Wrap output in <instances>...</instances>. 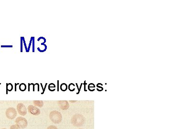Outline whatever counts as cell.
Segmentation results:
<instances>
[{
  "label": "cell",
  "mask_w": 172,
  "mask_h": 129,
  "mask_svg": "<svg viewBox=\"0 0 172 129\" xmlns=\"http://www.w3.org/2000/svg\"><path fill=\"white\" fill-rule=\"evenodd\" d=\"M33 103L35 106H37L40 108L42 107L44 105V102L42 101H33Z\"/></svg>",
  "instance_id": "cell-8"
},
{
  "label": "cell",
  "mask_w": 172,
  "mask_h": 129,
  "mask_svg": "<svg viewBox=\"0 0 172 129\" xmlns=\"http://www.w3.org/2000/svg\"><path fill=\"white\" fill-rule=\"evenodd\" d=\"M17 110L20 115L25 116L27 114V108L23 103H19L17 105Z\"/></svg>",
  "instance_id": "cell-5"
},
{
  "label": "cell",
  "mask_w": 172,
  "mask_h": 129,
  "mask_svg": "<svg viewBox=\"0 0 172 129\" xmlns=\"http://www.w3.org/2000/svg\"><path fill=\"white\" fill-rule=\"evenodd\" d=\"M71 123L74 126L80 127L83 126L85 123V117L81 114H76L71 118Z\"/></svg>",
  "instance_id": "cell-1"
},
{
  "label": "cell",
  "mask_w": 172,
  "mask_h": 129,
  "mask_svg": "<svg viewBox=\"0 0 172 129\" xmlns=\"http://www.w3.org/2000/svg\"><path fill=\"white\" fill-rule=\"evenodd\" d=\"M7 89H8V90H9V91L12 90L13 89V85L11 84H8V85H7Z\"/></svg>",
  "instance_id": "cell-13"
},
{
  "label": "cell",
  "mask_w": 172,
  "mask_h": 129,
  "mask_svg": "<svg viewBox=\"0 0 172 129\" xmlns=\"http://www.w3.org/2000/svg\"><path fill=\"white\" fill-rule=\"evenodd\" d=\"M58 105L63 111L68 110L70 107L69 103L67 101H58Z\"/></svg>",
  "instance_id": "cell-7"
},
{
  "label": "cell",
  "mask_w": 172,
  "mask_h": 129,
  "mask_svg": "<svg viewBox=\"0 0 172 129\" xmlns=\"http://www.w3.org/2000/svg\"><path fill=\"white\" fill-rule=\"evenodd\" d=\"M16 123L19 127L20 129H25L27 126V120L25 118L18 117L16 119Z\"/></svg>",
  "instance_id": "cell-3"
},
{
  "label": "cell",
  "mask_w": 172,
  "mask_h": 129,
  "mask_svg": "<svg viewBox=\"0 0 172 129\" xmlns=\"http://www.w3.org/2000/svg\"></svg>",
  "instance_id": "cell-16"
},
{
  "label": "cell",
  "mask_w": 172,
  "mask_h": 129,
  "mask_svg": "<svg viewBox=\"0 0 172 129\" xmlns=\"http://www.w3.org/2000/svg\"><path fill=\"white\" fill-rule=\"evenodd\" d=\"M46 129H58L57 127L54 125H50L49 127H48V128Z\"/></svg>",
  "instance_id": "cell-14"
},
{
  "label": "cell",
  "mask_w": 172,
  "mask_h": 129,
  "mask_svg": "<svg viewBox=\"0 0 172 129\" xmlns=\"http://www.w3.org/2000/svg\"><path fill=\"white\" fill-rule=\"evenodd\" d=\"M67 89H68V86H67V84H65V83H63V84H62L61 85L60 89H61L62 91H66Z\"/></svg>",
  "instance_id": "cell-10"
},
{
  "label": "cell",
  "mask_w": 172,
  "mask_h": 129,
  "mask_svg": "<svg viewBox=\"0 0 172 129\" xmlns=\"http://www.w3.org/2000/svg\"><path fill=\"white\" fill-rule=\"evenodd\" d=\"M7 118L10 120H13L16 117L17 112L16 110L13 107H10L7 109L5 112Z\"/></svg>",
  "instance_id": "cell-4"
},
{
  "label": "cell",
  "mask_w": 172,
  "mask_h": 129,
  "mask_svg": "<svg viewBox=\"0 0 172 129\" xmlns=\"http://www.w3.org/2000/svg\"><path fill=\"white\" fill-rule=\"evenodd\" d=\"M48 88H49V89L50 91H52V89H55H55H54H54H55V85L53 84V83H51V84H50V85H49V86H48Z\"/></svg>",
  "instance_id": "cell-11"
},
{
  "label": "cell",
  "mask_w": 172,
  "mask_h": 129,
  "mask_svg": "<svg viewBox=\"0 0 172 129\" xmlns=\"http://www.w3.org/2000/svg\"><path fill=\"white\" fill-rule=\"evenodd\" d=\"M19 89L22 91H24L26 89V84L22 83L19 86Z\"/></svg>",
  "instance_id": "cell-9"
},
{
  "label": "cell",
  "mask_w": 172,
  "mask_h": 129,
  "mask_svg": "<svg viewBox=\"0 0 172 129\" xmlns=\"http://www.w3.org/2000/svg\"><path fill=\"white\" fill-rule=\"evenodd\" d=\"M10 129H20V128H19V127L18 126V125L16 124V125H11Z\"/></svg>",
  "instance_id": "cell-12"
},
{
  "label": "cell",
  "mask_w": 172,
  "mask_h": 129,
  "mask_svg": "<svg viewBox=\"0 0 172 129\" xmlns=\"http://www.w3.org/2000/svg\"><path fill=\"white\" fill-rule=\"evenodd\" d=\"M7 129L6 128H3V129Z\"/></svg>",
  "instance_id": "cell-15"
},
{
  "label": "cell",
  "mask_w": 172,
  "mask_h": 129,
  "mask_svg": "<svg viewBox=\"0 0 172 129\" xmlns=\"http://www.w3.org/2000/svg\"><path fill=\"white\" fill-rule=\"evenodd\" d=\"M49 118L52 123L55 124H59L62 120V115L61 113L57 111H53L49 114Z\"/></svg>",
  "instance_id": "cell-2"
},
{
  "label": "cell",
  "mask_w": 172,
  "mask_h": 129,
  "mask_svg": "<svg viewBox=\"0 0 172 129\" xmlns=\"http://www.w3.org/2000/svg\"><path fill=\"white\" fill-rule=\"evenodd\" d=\"M28 111L30 113L35 116H37L40 114V110L38 108L33 105H29L28 107Z\"/></svg>",
  "instance_id": "cell-6"
}]
</instances>
